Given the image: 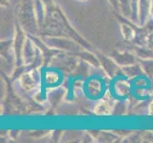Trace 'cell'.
<instances>
[{"mask_svg": "<svg viewBox=\"0 0 153 143\" xmlns=\"http://www.w3.org/2000/svg\"><path fill=\"white\" fill-rule=\"evenodd\" d=\"M21 85L25 90H31L35 87V78L31 73H26L21 77Z\"/></svg>", "mask_w": 153, "mask_h": 143, "instance_id": "1", "label": "cell"}, {"mask_svg": "<svg viewBox=\"0 0 153 143\" xmlns=\"http://www.w3.org/2000/svg\"><path fill=\"white\" fill-rule=\"evenodd\" d=\"M94 113L98 115H107L110 113V106L105 100L100 101L94 108Z\"/></svg>", "mask_w": 153, "mask_h": 143, "instance_id": "2", "label": "cell"}, {"mask_svg": "<svg viewBox=\"0 0 153 143\" xmlns=\"http://www.w3.org/2000/svg\"><path fill=\"white\" fill-rule=\"evenodd\" d=\"M115 91L120 95L128 94L129 92V84L126 81L120 80L117 82V84H115Z\"/></svg>", "mask_w": 153, "mask_h": 143, "instance_id": "3", "label": "cell"}, {"mask_svg": "<svg viewBox=\"0 0 153 143\" xmlns=\"http://www.w3.org/2000/svg\"><path fill=\"white\" fill-rule=\"evenodd\" d=\"M44 79H45V82L47 84H51V85H52V84L57 83L58 80H59V75H58L57 72L49 71V72L45 73Z\"/></svg>", "mask_w": 153, "mask_h": 143, "instance_id": "4", "label": "cell"}, {"mask_svg": "<svg viewBox=\"0 0 153 143\" xmlns=\"http://www.w3.org/2000/svg\"><path fill=\"white\" fill-rule=\"evenodd\" d=\"M88 92L91 93V95H97L100 91H101V85H100V82L98 80H91L88 83Z\"/></svg>", "mask_w": 153, "mask_h": 143, "instance_id": "5", "label": "cell"}, {"mask_svg": "<svg viewBox=\"0 0 153 143\" xmlns=\"http://www.w3.org/2000/svg\"><path fill=\"white\" fill-rule=\"evenodd\" d=\"M152 111H153V103H152V104H151V106H150V113L152 112ZM151 115H153V113H152Z\"/></svg>", "mask_w": 153, "mask_h": 143, "instance_id": "6", "label": "cell"}, {"mask_svg": "<svg viewBox=\"0 0 153 143\" xmlns=\"http://www.w3.org/2000/svg\"><path fill=\"white\" fill-rule=\"evenodd\" d=\"M76 1H78V2H87L88 0H76Z\"/></svg>", "mask_w": 153, "mask_h": 143, "instance_id": "7", "label": "cell"}]
</instances>
